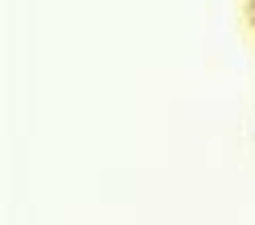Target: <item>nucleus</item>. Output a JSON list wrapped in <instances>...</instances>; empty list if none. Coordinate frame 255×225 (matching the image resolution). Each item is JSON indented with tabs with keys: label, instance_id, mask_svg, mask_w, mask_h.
Returning a JSON list of instances; mask_svg holds the SVG:
<instances>
[]
</instances>
